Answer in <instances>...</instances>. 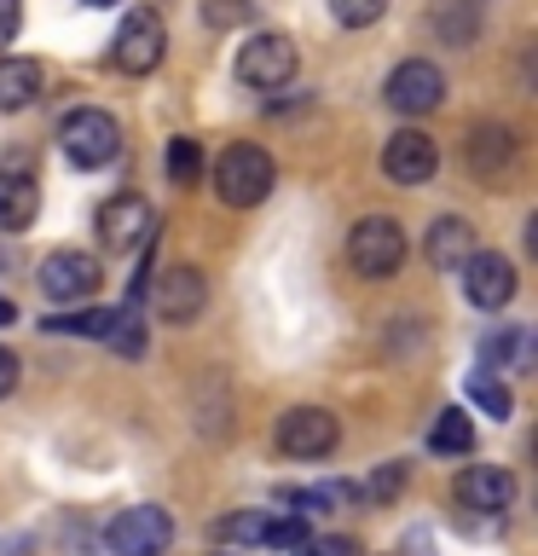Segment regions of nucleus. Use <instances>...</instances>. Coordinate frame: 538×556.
I'll list each match as a JSON object with an SVG mask.
<instances>
[{
  "label": "nucleus",
  "instance_id": "1",
  "mask_svg": "<svg viewBox=\"0 0 538 556\" xmlns=\"http://www.w3.org/2000/svg\"><path fill=\"white\" fill-rule=\"evenodd\" d=\"M272 180H278V163L260 146H226L220 163H215V191H220V203H232V208L267 203Z\"/></svg>",
  "mask_w": 538,
  "mask_h": 556
},
{
  "label": "nucleus",
  "instance_id": "2",
  "mask_svg": "<svg viewBox=\"0 0 538 556\" xmlns=\"http://www.w3.org/2000/svg\"><path fill=\"white\" fill-rule=\"evenodd\" d=\"M347 261H354L359 278H394L406 267V232L388 215H364L354 232H347Z\"/></svg>",
  "mask_w": 538,
  "mask_h": 556
},
{
  "label": "nucleus",
  "instance_id": "3",
  "mask_svg": "<svg viewBox=\"0 0 538 556\" xmlns=\"http://www.w3.org/2000/svg\"><path fill=\"white\" fill-rule=\"evenodd\" d=\"M59 139H64V156L76 168H104V163H116V151H121V128H116L111 111H69Z\"/></svg>",
  "mask_w": 538,
  "mask_h": 556
},
{
  "label": "nucleus",
  "instance_id": "4",
  "mask_svg": "<svg viewBox=\"0 0 538 556\" xmlns=\"http://www.w3.org/2000/svg\"><path fill=\"white\" fill-rule=\"evenodd\" d=\"M295 76V41L278 29H260L249 41L238 47V81L243 87H260V93H272V87H284Z\"/></svg>",
  "mask_w": 538,
  "mask_h": 556
},
{
  "label": "nucleus",
  "instance_id": "5",
  "mask_svg": "<svg viewBox=\"0 0 538 556\" xmlns=\"http://www.w3.org/2000/svg\"><path fill=\"white\" fill-rule=\"evenodd\" d=\"M168 539H174V521H168V510H156V504H133V510H121L111 528H104L111 556H163Z\"/></svg>",
  "mask_w": 538,
  "mask_h": 556
},
{
  "label": "nucleus",
  "instance_id": "6",
  "mask_svg": "<svg viewBox=\"0 0 538 556\" xmlns=\"http://www.w3.org/2000/svg\"><path fill=\"white\" fill-rule=\"evenodd\" d=\"M342 441V424L330 417L324 406H290L284 417H278V446L290 452V458H330Z\"/></svg>",
  "mask_w": 538,
  "mask_h": 556
},
{
  "label": "nucleus",
  "instance_id": "7",
  "mask_svg": "<svg viewBox=\"0 0 538 556\" xmlns=\"http://www.w3.org/2000/svg\"><path fill=\"white\" fill-rule=\"evenodd\" d=\"M163 47H168V35H163V17L139 7V12H128V17H121L111 59H116V70H128V76H151V70L163 64Z\"/></svg>",
  "mask_w": 538,
  "mask_h": 556
},
{
  "label": "nucleus",
  "instance_id": "8",
  "mask_svg": "<svg viewBox=\"0 0 538 556\" xmlns=\"http://www.w3.org/2000/svg\"><path fill=\"white\" fill-rule=\"evenodd\" d=\"M35 278H41V290L52 302H87V295L99 290L104 267H99V255H87V250H52Z\"/></svg>",
  "mask_w": 538,
  "mask_h": 556
},
{
  "label": "nucleus",
  "instance_id": "9",
  "mask_svg": "<svg viewBox=\"0 0 538 556\" xmlns=\"http://www.w3.org/2000/svg\"><path fill=\"white\" fill-rule=\"evenodd\" d=\"M463 295H469L481 313L510 307V295H515L510 255H498V250H475V255H469V261H463Z\"/></svg>",
  "mask_w": 538,
  "mask_h": 556
},
{
  "label": "nucleus",
  "instance_id": "10",
  "mask_svg": "<svg viewBox=\"0 0 538 556\" xmlns=\"http://www.w3.org/2000/svg\"><path fill=\"white\" fill-rule=\"evenodd\" d=\"M434 168H440V151H434V139L423 128H399L382 146V174L394 186H423V180H434Z\"/></svg>",
  "mask_w": 538,
  "mask_h": 556
},
{
  "label": "nucleus",
  "instance_id": "11",
  "mask_svg": "<svg viewBox=\"0 0 538 556\" xmlns=\"http://www.w3.org/2000/svg\"><path fill=\"white\" fill-rule=\"evenodd\" d=\"M440 99H446V76L428 59H411V64H399L388 76V104L399 116H428Z\"/></svg>",
  "mask_w": 538,
  "mask_h": 556
},
{
  "label": "nucleus",
  "instance_id": "12",
  "mask_svg": "<svg viewBox=\"0 0 538 556\" xmlns=\"http://www.w3.org/2000/svg\"><path fill=\"white\" fill-rule=\"evenodd\" d=\"M156 232V220H151V203L139 198V191H121V198H111L99 208V238H104V250H139Z\"/></svg>",
  "mask_w": 538,
  "mask_h": 556
},
{
  "label": "nucleus",
  "instance_id": "13",
  "mask_svg": "<svg viewBox=\"0 0 538 556\" xmlns=\"http://www.w3.org/2000/svg\"><path fill=\"white\" fill-rule=\"evenodd\" d=\"M510 498H515V476L498 469V464H469L458 476V504L463 510L498 516V510H510Z\"/></svg>",
  "mask_w": 538,
  "mask_h": 556
},
{
  "label": "nucleus",
  "instance_id": "14",
  "mask_svg": "<svg viewBox=\"0 0 538 556\" xmlns=\"http://www.w3.org/2000/svg\"><path fill=\"white\" fill-rule=\"evenodd\" d=\"M203 302H208V285H203L197 267H168V273H156V313H163L168 325L197 319Z\"/></svg>",
  "mask_w": 538,
  "mask_h": 556
},
{
  "label": "nucleus",
  "instance_id": "15",
  "mask_svg": "<svg viewBox=\"0 0 538 556\" xmlns=\"http://www.w3.org/2000/svg\"><path fill=\"white\" fill-rule=\"evenodd\" d=\"M41 208V191H35V174L24 163L0 168V232H24Z\"/></svg>",
  "mask_w": 538,
  "mask_h": 556
},
{
  "label": "nucleus",
  "instance_id": "16",
  "mask_svg": "<svg viewBox=\"0 0 538 556\" xmlns=\"http://www.w3.org/2000/svg\"><path fill=\"white\" fill-rule=\"evenodd\" d=\"M423 255L434 261V267H463L469 255H475V226H469L463 215H440L428 226V243H423Z\"/></svg>",
  "mask_w": 538,
  "mask_h": 556
},
{
  "label": "nucleus",
  "instance_id": "17",
  "mask_svg": "<svg viewBox=\"0 0 538 556\" xmlns=\"http://www.w3.org/2000/svg\"><path fill=\"white\" fill-rule=\"evenodd\" d=\"M510 156H515V139L510 128H498V122H481L475 134H469V168L481 174V180H492V174L510 168Z\"/></svg>",
  "mask_w": 538,
  "mask_h": 556
},
{
  "label": "nucleus",
  "instance_id": "18",
  "mask_svg": "<svg viewBox=\"0 0 538 556\" xmlns=\"http://www.w3.org/2000/svg\"><path fill=\"white\" fill-rule=\"evenodd\" d=\"M41 93V64L35 59H0V111H24Z\"/></svg>",
  "mask_w": 538,
  "mask_h": 556
},
{
  "label": "nucleus",
  "instance_id": "19",
  "mask_svg": "<svg viewBox=\"0 0 538 556\" xmlns=\"http://www.w3.org/2000/svg\"><path fill=\"white\" fill-rule=\"evenodd\" d=\"M481 354L492 359V371H527V365H533V337H527V325H503L498 337L481 342Z\"/></svg>",
  "mask_w": 538,
  "mask_h": 556
},
{
  "label": "nucleus",
  "instance_id": "20",
  "mask_svg": "<svg viewBox=\"0 0 538 556\" xmlns=\"http://www.w3.org/2000/svg\"><path fill=\"white\" fill-rule=\"evenodd\" d=\"M428 446L440 452V458H463V452H475V424H469V412L446 406L440 417H434V429H428Z\"/></svg>",
  "mask_w": 538,
  "mask_h": 556
},
{
  "label": "nucleus",
  "instance_id": "21",
  "mask_svg": "<svg viewBox=\"0 0 538 556\" xmlns=\"http://www.w3.org/2000/svg\"><path fill=\"white\" fill-rule=\"evenodd\" d=\"M116 325V307H81V313H64V319H47L52 337H111Z\"/></svg>",
  "mask_w": 538,
  "mask_h": 556
},
{
  "label": "nucleus",
  "instance_id": "22",
  "mask_svg": "<svg viewBox=\"0 0 538 556\" xmlns=\"http://www.w3.org/2000/svg\"><path fill=\"white\" fill-rule=\"evenodd\" d=\"M469 400H475V406L486 412V417H492V424H503V417H510L515 412V400H510V389H503V382L498 377H469Z\"/></svg>",
  "mask_w": 538,
  "mask_h": 556
},
{
  "label": "nucleus",
  "instance_id": "23",
  "mask_svg": "<svg viewBox=\"0 0 538 556\" xmlns=\"http://www.w3.org/2000/svg\"><path fill=\"white\" fill-rule=\"evenodd\" d=\"M382 12H388V0H330V17L342 29H371Z\"/></svg>",
  "mask_w": 538,
  "mask_h": 556
},
{
  "label": "nucleus",
  "instance_id": "24",
  "mask_svg": "<svg viewBox=\"0 0 538 556\" xmlns=\"http://www.w3.org/2000/svg\"><path fill=\"white\" fill-rule=\"evenodd\" d=\"M267 521H272V510H243V516H226L220 528H215V539H249V545H267Z\"/></svg>",
  "mask_w": 538,
  "mask_h": 556
},
{
  "label": "nucleus",
  "instance_id": "25",
  "mask_svg": "<svg viewBox=\"0 0 538 556\" xmlns=\"http://www.w3.org/2000/svg\"><path fill=\"white\" fill-rule=\"evenodd\" d=\"M163 163H168V174H174L180 186H191V180L203 174V151H197V139H168V156H163Z\"/></svg>",
  "mask_w": 538,
  "mask_h": 556
},
{
  "label": "nucleus",
  "instance_id": "26",
  "mask_svg": "<svg viewBox=\"0 0 538 556\" xmlns=\"http://www.w3.org/2000/svg\"><path fill=\"white\" fill-rule=\"evenodd\" d=\"M364 493H371L376 504H388V498H399L406 493V464H382L371 481H364Z\"/></svg>",
  "mask_w": 538,
  "mask_h": 556
},
{
  "label": "nucleus",
  "instance_id": "27",
  "mask_svg": "<svg viewBox=\"0 0 538 556\" xmlns=\"http://www.w3.org/2000/svg\"><path fill=\"white\" fill-rule=\"evenodd\" d=\"M249 17V0H203V24H215V29H232Z\"/></svg>",
  "mask_w": 538,
  "mask_h": 556
},
{
  "label": "nucleus",
  "instance_id": "28",
  "mask_svg": "<svg viewBox=\"0 0 538 556\" xmlns=\"http://www.w3.org/2000/svg\"><path fill=\"white\" fill-rule=\"evenodd\" d=\"M295 556H359V545H354V539H342V533H324V539L295 545Z\"/></svg>",
  "mask_w": 538,
  "mask_h": 556
},
{
  "label": "nucleus",
  "instance_id": "29",
  "mask_svg": "<svg viewBox=\"0 0 538 556\" xmlns=\"http://www.w3.org/2000/svg\"><path fill=\"white\" fill-rule=\"evenodd\" d=\"M17 24H24V7H17V0H0V47L17 41Z\"/></svg>",
  "mask_w": 538,
  "mask_h": 556
},
{
  "label": "nucleus",
  "instance_id": "30",
  "mask_svg": "<svg viewBox=\"0 0 538 556\" xmlns=\"http://www.w3.org/2000/svg\"><path fill=\"white\" fill-rule=\"evenodd\" d=\"M17 389V354H12V348H0V400H7Z\"/></svg>",
  "mask_w": 538,
  "mask_h": 556
},
{
  "label": "nucleus",
  "instance_id": "31",
  "mask_svg": "<svg viewBox=\"0 0 538 556\" xmlns=\"http://www.w3.org/2000/svg\"><path fill=\"white\" fill-rule=\"evenodd\" d=\"M0 325H12V302H7V295H0Z\"/></svg>",
  "mask_w": 538,
  "mask_h": 556
},
{
  "label": "nucleus",
  "instance_id": "32",
  "mask_svg": "<svg viewBox=\"0 0 538 556\" xmlns=\"http://www.w3.org/2000/svg\"><path fill=\"white\" fill-rule=\"evenodd\" d=\"M87 7H116V0H87Z\"/></svg>",
  "mask_w": 538,
  "mask_h": 556
}]
</instances>
